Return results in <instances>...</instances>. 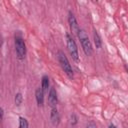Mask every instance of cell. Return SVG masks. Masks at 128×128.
Masks as SVG:
<instances>
[{
	"instance_id": "obj_1",
	"label": "cell",
	"mask_w": 128,
	"mask_h": 128,
	"mask_svg": "<svg viewBox=\"0 0 128 128\" xmlns=\"http://www.w3.org/2000/svg\"><path fill=\"white\" fill-rule=\"evenodd\" d=\"M78 39L80 40V43H81V46H82V49L84 51V53L86 54V56H90L92 55L93 53V48H92V44L89 40V37L86 33V31L84 29H80L78 31Z\"/></svg>"
},
{
	"instance_id": "obj_2",
	"label": "cell",
	"mask_w": 128,
	"mask_h": 128,
	"mask_svg": "<svg viewBox=\"0 0 128 128\" xmlns=\"http://www.w3.org/2000/svg\"><path fill=\"white\" fill-rule=\"evenodd\" d=\"M57 59H58V62L61 66V68L64 70V72L66 73V75L69 77V78H73V69H72V66L67 58V56L65 55V53L63 51H58L57 53Z\"/></svg>"
},
{
	"instance_id": "obj_3",
	"label": "cell",
	"mask_w": 128,
	"mask_h": 128,
	"mask_svg": "<svg viewBox=\"0 0 128 128\" xmlns=\"http://www.w3.org/2000/svg\"><path fill=\"white\" fill-rule=\"evenodd\" d=\"M65 39H66V44H67L68 51H69L70 55L72 56V59L74 61H78L79 60V53H78L77 44H76L74 38L72 37V35L70 33H66L65 34Z\"/></svg>"
},
{
	"instance_id": "obj_4",
	"label": "cell",
	"mask_w": 128,
	"mask_h": 128,
	"mask_svg": "<svg viewBox=\"0 0 128 128\" xmlns=\"http://www.w3.org/2000/svg\"><path fill=\"white\" fill-rule=\"evenodd\" d=\"M14 44H15V51H16L17 58L19 60H23L26 56V45L23 38L20 35L15 36Z\"/></svg>"
},
{
	"instance_id": "obj_5",
	"label": "cell",
	"mask_w": 128,
	"mask_h": 128,
	"mask_svg": "<svg viewBox=\"0 0 128 128\" xmlns=\"http://www.w3.org/2000/svg\"><path fill=\"white\" fill-rule=\"evenodd\" d=\"M68 24H69V28H70L71 33L73 35H77L80 28H79V25H78V22H77L75 15L71 11L68 12Z\"/></svg>"
},
{
	"instance_id": "obj_6",
	"label": "cell",
	"mask_w": 128,
	"mask_h": 128,
	"mask_svg": "<svg viewBox=\"0 0 128 128\" xmlns=\"http://www.w3.org/2000/svg\"><path fill=\"white\" fill-rule=\"evenodd\" d=\"M57 102H58L57 92L54 87H51V88H49V92H48V103L51 108H54V107H56Z\"/></svg>"
},
{
	"instance_id": "obj_7",
	"label": "cell",
	"mask_w": 128,
	"mask_h": 128,
	"mask_svg": "<svg viewBox=\"0 0 128 128\" xmlns=\"http://www.w3.org/2000/svg\"><path fill=\"white\" fill-rule=\"evenodd\" d=\"M50 119H51V122L54 126H57L59 123H60V114L57 110L56 107L54 108H51V113H50Z\"/></svg>"
},
{
	"instance_id": "obj_8",
	"label": "cell",
	"mask_w": 128,
	"mask_h": 128,
	"mask_svg": "<svg viewBox=\"0 0 128 128\" xmlns=\"http://www.w3.org/2000/svg\"><path fill=\"white\" fill-rule=\"evenodd\" d=\"M35 98L38 106H43L44 104V92L41 88H37L35 91Z\"/></svg>"
},
{
	"instance_id": "obj_9",
	"label": "cell",
	"mask_w": 128,
	"mask_h": 128,
	"mask_svg": "<svg viewBox=\"0 0 128 128\" xmlns=\"http://www.w3.org/2000/svg\"><path fill=\"white\" fill-rule=\"evenodd\" d=\"M50 86V82H49V77L47 75H43L42 79H41V89L43 90V92L48 91Z\"/></svg>"
},
{
	"instance_id": "obj_10",
	"label": "cell",
	"mask_w": 128,
	"mask_h": 128,
	"mask_svg": "<svg viewBox=\"0 0 128 128\" xmlns=\"http://www.w3.org/2000/svg\"><path fill=\"white\" fill-rule=\"evenodd\" d=\"M93 40H94V44H95L96 48L100 49L101 46H102V40H101V37L99 36V34L96 30L93 31Z\"/></svg>"
},
{
	"instance_id": "obj_11",
	"label": "cell",
	"mask_w": 128,
	"mask_h": 128,
	"mask_svg": "<svg viewBox=\"0 0 128 128\" xmlns=\"http://www.w3.org/2000/svg\"><path fill=\"white\" fill-rule=\"evenodd\" d=\"M14 101H15L16 106H20V105L22 104V102H23V96H22V94H21L20 92H18V93L15 94Z\"/></svg>"
},
{
	"instance_id": "obj_12",
	"label": "cell",
	"mask_w": 128,
	"mask_h": 128,
	"mask_svg": "<svg viewBox=\"0 0 128 128\" xmlns=\"http://www.w3.org/2000/svg\"><path fill=\"white\" fill-rule=\"evenodd\" d=\"M29 124L26 118L24 117H19V128H28Z\"/></svg>"
},
{
	"instance_id": "obj_13",
	"label": "cell",
	"mask_w": 128,
	"mask_h": 128,
	"mask_svg": "<svg viewBox=\"0 0 128 128\" xmlns=\"http://www.w3.org/2000/svg\"><path fill=\"white\" fill-rule=\"evenodd\" d=\"M77 122H78V118H77V116H76L75 114H72L71 117H70V123H71V125L74 126V125L77 124Z\"/></svg>"
},
{
	"instance_id": "obj_14",
	"label": "cell",
	"mask_w": 128,
	"mask_h": 128,
	"mask_svg": "<svg viewBox=\"0 0 128 128\" xmlns=\"http://www.w3.org/2000/svg\"><path fill=\"white\" fill-rule=\"evenodd\" d=\"M87 128H97V126H96V124H95V123H93V122H90V123L88 124Z\"/></svg>"
},
{
	"instance_id": "obj_15",
	"label": "cell",
	"mask_w": 128,
	"mask_h": 128,
	"mask_svg": "<svg viewBox=\"0 0 128 128\" xmlns=\"http://www.w3.org/2000/svg\"><path fill=\"white\" fill-rule=\"evenodd\" d=\"M3 115H4V111H3V108L0 106V121L3 119Z\"/></svg>"
},
{
	"instance_id": "obj_16",
	"label": "cell",
	"mask_w": 128,
	"mask_h": 128,
	"mask_svg": "<svg viewBox=\"0 0 128 128\" xmlns=\"http://www.w3.org/2000/svg\"><path fill=\"white\" fill-rule=\"evenodd\" d=\"M109 128H117V127H116L114 124H110V125H109Z\"/></svg>"
}]
</instances>
